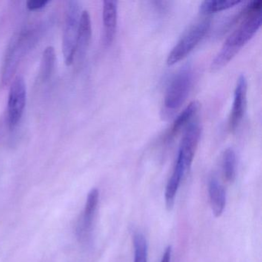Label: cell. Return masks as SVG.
<instances>
[{
	"mask_svg": "<svg viewBox=\"0 0 262 262\" xmlns=\"http://www.w3.org/2000/svg\"><path fill=\"white\" fill-rule=\"evenodd\" d=\"M262 24V2L252 1L247 5V11L240 25L230 34L220 51L211 62L212 71L225 67L237 54L241 49L254 36Z\"/></svg>",
	"mask_w": 262,
	"mask_h": 262,
	"instance_id": "1",
	"label": "cell"
},
{
	"mask_svg": "<svg viewBox=\"0 0 262 262\" xmlns=\"http://www.w3.org/2000/svg\"><path fill=\"white\" fill-rule=\"evenodd\" d=\"M193 71L190 66L181 69L171 79L164 99L162 116L171 117L182 106L191 91Z\"/></svg>",
	"mask_w": 262,
	"mask_h": 262,
	"instance_id": "2",
	"label": "cell"
},
{
	"mask_svg": "<svg viewBox=\"0 0 262 262\" xmlns=\"http://www.w3.org/2000/svg\"><path fill=\"white\" fill-rule=\"evenodd\" d=\"M200 136L201 128L199 122L190 123L184 133L179 145L177 159L171 174L172 177L182 181L184 176L189 171L197 150Z\"/></svg>",
	"mask_w": 262,
	"mask_h": 262,
	"instance_id": "3",
	"label": "cell"
},
{
	"mask_svg": "<svg viewBox=\"0 0 262 262\" xmlns=\"http://www.w3.org/2000/svg\"><path fill=\"white\" fill-rule=\"evenodd\" d=\"M81 14L80 4L78 1L70 0L67 3L62 35V53L66 64L68 67L74 62Z\"/></svg>",
	"mask_w": 262,
	"mask_h": 262,
	"instance_id": "4",
	"label": "cell"
},
{
	"mask_svg": "<svg viewBox=\"0 0 262 262\" xmlns=\"http://www.w3.org/2000/svg\"><path fill=\"white\" fill-rule=\"evenodd\" d=\"M210 26L211 21L208 19H202L191 25L168 54V65H174L188 56L205 38Z\"/></svg>",
	"mask_w": 262,
	"mask_h": 262,
	"instance_id": "5",
	"label": "cell"
},
{
	"mask_svg": "<svg viewBox=\"0 0 262 262\" xmlns=\"http://www.w3.org/2000/svg\"><path fill=\"white\" fill-rule=\"evenodd\" d=\"M31 33L23 31L14 36L9 46L2 70V85H8L14 76L18 65L31 42Z\"/></svg>",
	"mask_w": 262,
	"mask_h": 262,
	"instance_id": "6",
	"label": "cell"
},
{
	"mask_svg": "<svg viewBox=\"0 0 262 262\" xmlns=\"http://www.w3.org/2000/svg\"><path fill=\"white\" fill-rule=\"evenodd\" d=\"M27 102V85L21 76H16L12 82L8 97L7 120L11 129L17 126L21 120Z\"/></svg>",
	"mask_w": 262,
	"mask_h": 262,
	"instance_id": "7",
	"label": "cell"
},
{
	"mask_svg": "<svg viewBox=\"0 0 262 262\" xmlns=\"http://www.w3.org/2000/svg\"><path fill=\"white\" fill-rule=\"evenodd\" d=\"M248 81L245 75H241L237 79L234 92V100L230 114L228 125L231 132L236 131L240 125L247 107Z\"/></svg>",
	"mask_w": 262,
	"mask_h": 262,
	"instance_id": "8",
	"label": "cell"
},
{
	"mask_svg": "<svg viewBox=\"0 0 262 262\" xmlns=\"http://www.w3.org/2000/svg\"><path fill=\"white\" fill-rule=\"evenodd\" d=\"M99 200V190L97 188H93L87 196L82 221L79 223L77 230L78 235L81 240H85L91 234Z\"/></svg>",
	"mask_w": 262,
	"mask_h": 262,
	"instance_id": "9",
	"label": "cell"
},
{
	"mask_svg": "<svg viewBox=\"0 0 262 262\" xmlns=\"http://www.w3.org/2000/svg\"><path fill=\"white\" fill-rule=\"evenodd\" d=\"M103 20V43L110 47L116 36L118 24L117 1H104L102 9Z\"/></svg>",
	"mask_w": 262,
	"mask_h": 262,
	"instance_id": "10",
	"label": "cell"
},
{
	"mask_svg": "<svg viewBox=\"0 0 262 262\" xmlns=\"http://www.w3.org/2000/svg\"><path fill=\"white\" fill-rule=\"evenodd\" d=\"M92 36L91 17L88 11L82 12L80 21H79V31H78L77 41H76V52H75V61L82 62L85 58L90 46Z\"/></svg>",
	"mask_w": 262,
	"mask_h": 262,
	"instance_id": "11",
	"label": "cell"
},
{
	"mask_svg": "<svg viewBox=\"0 0 262 262\" xmlns=\"http://www.w3.org/2000/svg\"><path fill=\"white\" fill-rule=\"evenodd\" d=\"M208 193L213 214L216 217H220L226 205V194L225 188L216 178H211L210 180Z\"/></svg>",
	"mask_w": 262,
	"mask_h": 262,
	"instance_id": "12",
	"label": "cell"
},
{
	"mask_svg": "<svg viewBox=\"0 0 262 262\" xmlns=\"http://www.w3.org/2000/svg\"><path fill=\"white\" fill-rule=\"evenodd\" d=\"M199 105L200 104L199 102L193 101L187 105L186 108H184L183 111L177 116L174 123H173L171 132H170V137L177 135L182 128H183L187 124L189 123L193 116L196 114L198 110H199Z\"/></svg>",
	"mask_w": 262,
	"mask_h": 262,
	"instance_id": "13",
	"label": "cell"
},
{
	"mask_svg": "<svg viewBox=\"0 0 262 262\" xmlns=\"http://www.w3.org/2000/svg\"><path fill=\"white\" fill-rule=\"evenodd\" d=\"M242 3L239 0H206L200 4L199 11L203 14H211L232 8Z\"/></svg>",
	"mask_w": 262,
	"mask_h": 262,
	"instance_id": "14",
	"label": "cell"
},
{
	"mask_svg": "<svg viewBox=\"0 0 262 262\" xmlns=\"http://www.w3.org/2000/svg\"><path fill=\"white\" fill-rule=\"evenodd\" d=\"M237 157L232 148H228L222 156V172L224 178L228 182H234L236 176Z\"/></svg>",
	"mask_w": 262,
	"mask_h": 262,
	"instance_id": "15",
	"label": "cell"
},
{
	"mask_svg": "<svg viewBox=\"0 0 262 262\" xmlns=\"http://www.w3.org/2000/svg\"><path fill=\"white\" fill-rule=\"evenodd\" d=\"M56 64V53L53 47H48L44 50L40 66V78L47 82L51 77Z\"/></svg>",
	"mask_w": 262,
	"mask_h": 262,
	"instance_id": "16",
	"label": "cell"
},
{
	"mask_svg": "<svg viewBox=\"0 0 262 262\" xmlns=\"http://www.w3.org/2000/svg\"><path fill=\"white\" fill-rule=\"evenodd\" d=\"M134 244V262H148V245L145 236L141 233L135 234L133 239Z\"/></svg>",
	"mask_w": 262,
	"mask_h": 262,
	"instance_id": "17",
	"label": "cell"
},
{
	"mask_svg": "<svg viewBox=\"0 0 262 262\" xmlns=\"http://www.w3.org/2000/svg\"><path fill=\"white\" fill-rule=\"evenodd\" d=\"M49 2V0H29L27 3V7L30 11H35L44 8Z\"/></svg>",
	"mask_w": 262,
	"mask_h": 262,
	"instance_id": "18",
	"label": "cell"
},
{
	"mask_svg": "<svg viewBox=\"0 0 262 262\" xmlns=\"http://www.w3.org/2000/svg\"><path fill=\"white\" fill-rule=\"evenodd\" d=\"M171 247H167L164 252L163 256H162V260L161 262H171Z\"/></svg>",
	"mask_w": 262,
	"mask_h": 262,
	"instance_id": "19",
	"label": "cell"
}]
</instances>
